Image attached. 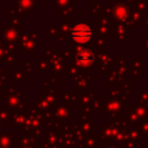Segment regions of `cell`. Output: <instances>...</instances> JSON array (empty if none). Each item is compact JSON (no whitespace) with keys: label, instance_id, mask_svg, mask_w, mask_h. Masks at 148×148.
I'll use <instances>...</instances> for the list:
<instances>
[{"label":"cell","instance_id":"cell-1","mask_svg":"<svg viewBox=\"0 0 148 148\" xmlns=\"http://www.w3.org/2000/svg\"><path fill=\"white\" fill-rule=\"evenodd\" d=\"M91 60H92V57H91V54H89L88 52H84V53L80 54V57H79V61H80V64H82V65H88Z\"/></svg>","mask_w":148,"mask_h":148}]
</instances>
